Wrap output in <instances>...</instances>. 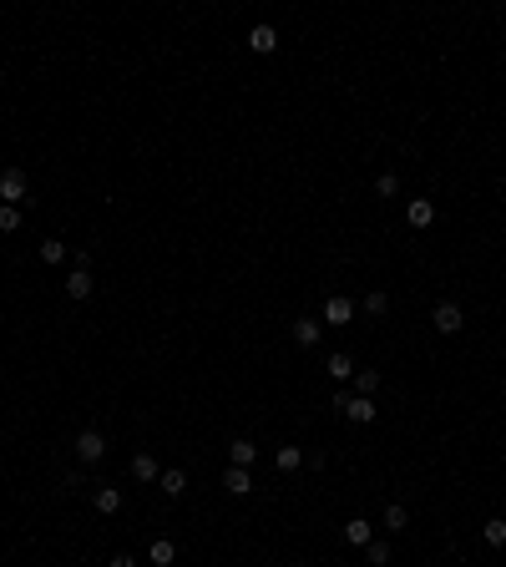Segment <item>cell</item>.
Segmentation results:
<instances>
[{
    "mask_svg": "<svg viewBox=\"0 0 506 567\" xmlns=\"http://www.w3.org/2000/svg\"><path fill=\"white\" fill-rule=\"evenodd\" d=\"M26 198V173H21V167H6V173H0V203H21Z\"/></svg>",
    "mask_w": 506,
    "mask_h": 567,
    "instance_id": "6da1fadb",
    "label": "cell"
},
{
    "mask_svg": "<svg viewBox=\"0 0 506 567\" xmlns=\"http://www.w3.org/2000/svg\"><path fill=\"white\" fill-rule=\"evenodd\" d=\"M461 324H466L461 304H451V299H445V304H435V329H440V334H456Z\"/></svg>",
    "mask_w": 506,
    "mask_h": 567,
    "instance_id": "7a4b0ae2",
    "label": "cell"
},
{
    "mask_svg": "<svg viewBox=\"0 0 506 567\" xmlns=\"http://www.w3.org/2000/svg\"><path fill=\"white\" fill-rule=\"evenodd\" d=\"M340 406H345V416L355 426H370L375 421V401H370V395H350V401H340Z\"/></svg>",
    "mask_w": 506,
    "mask_h": 567,
    "instance_id": "3957f363",
    "label": "cell"
},
{
    "mask_svg": "<svg viewBox=\"0 0 506 567\" xmlns=\"http://www.w3.org/2000/svg\"><path fill=\"white\" fill-rule=\"evenodd\" d=\"M350 314H355V304L345 294H329L324 299V324H350Z\"/></svg>",
    "mask_w": 506,
    "mask_h": 567,
    "instance_id": "277c9868",
    "label": "cell"
},
{
    "mask_svg": "<svg viewBox=\"0 0 506 567\" xmlns=\"http://www.w3.org/2000/svg\"><path fill=\"white\" fill-rule=\"evenodd\" d=\"M76 456H81V461H101V456H106V441H101L96 431H81V436H76Z\"/></svg>",
    "mask_w": 506,
    "mask_h": 567,
    "instance_id": "5b68a950",
    "label": "cell"
},
{
    "mask_svg": "<svg viewBox=\"0 0 506 567\" xmlns=\"http://www.w3.org/2000/svg\"><path fill=\"white\" fill-rule=\"evenodd\" d=\"M405 223H410V229H430V223H435V203L415 198V203L405 208Z\"/></svg>",
    "mask_w": 506,
    "mask_h": 567,
    "instance_id": "8992f818",
    "label": "cell"
},
{
    "mask_svg": "<svg viewBox=\"0 0 506 567\" xmlns=\"http://www.w3.org/2000/svg\"><path fill=\"white\" fill-rule=\"evenodd\" d=\"M66 294H71V299H91V274H86V264H76V269H71Z\"/></svg>",
    "mask_w": 506,
    "mask_h": 567,
    "instance_id": "52a82bcc",
    "label": "cell"
},
{
    "mask_svg": "<svg viewBox=\"0 0 506 567\" xmlns=\"http://www.w3.org/2000/svg\"><path fill=\"white\" fill-rule=\"evenodd\" d=\"M223 486H228L233 496H248V491H253V476H248V466H228V476H223Z\"/></svg>",
    "mask_w": 506,
    "mask_h": 567,
    "instance_id": "ba28073f",
    "label": "cell"
},
{
    "mask_svg": "<svg viewBox=\"0 0 506 567\" xmlns=\"http://www.w3.org/2000/svg\"><path fill=\"white\" fill-rule=\"evenodd\" d=\"M248 46H253L258 56H268V51L278 46V31H273V26H253V31H248Z\"/></svg>",
    "mask_w": 506,
    "mask_h": 567,
    "instance_id": "9c48e42d",
    "label": "cell"
},
{
    "mask_svg": "<svg viewBox=\"0 0 506 567\" xmlns=\"http://www.w3.org/2000/svg\"><path fill=\"white\" fill-rule=\"evenodd\" d=\"M345 537H350L355 547H370V542H375V532H370L365 517H350V522H345Z\"/></svg>",
    "mask_w": 506,
    "mask_h": 567,
    "instance_id": "30bf717a",
    "label": "cell"
},
{
    "mask_svg": "<svg viewBox=\"0 0 506 567\" xmlns=\"http://www.w3.org/2000/svg\"><path fill=\"white\" fill-rule=\"evenodd\" d=\"M228 456H233V466H253L258 461V446L253 441H228Z\"/></svg>",
    "mask_w": 506,
    "mask_h": 567,
    "instance_id": "8fae6325",
    "label": "cell"
},
{
    "mask_svg": "<svg viewBox=\"0 0 506 567\" xmlns=\"http://www.w3.org/2000/svg\"><path fill=\"white\" fill-rule=\"evenodd\" d=\"M324 370H329V380H350V375H355V360H350V355H329Z\"/></svg>",
    "mask_w": 506,
    "mask_h": 567,
    "instance_id": "7c38bea8",
    "label": "cell"
},
{
    "mask_svg": "<svg viewBox=\"0 0 506 567\" xmlns=\"http://www.w3.org/2000/svg\"><path fill=\"white\" fill-rule=\"evenodd\" d=\"M157 486H162L167 496H183V491H188V476L173 466V471H162V476H157Z\"/></svg>",
    "mask_w": 506,
    "mask_h": 567,
    "instance_id": "4fadbf2b",
    "label": "cell"
},
{
    "mask_svg": "<svg viewBox=\"0 0 506 567\" xmlns=\"http://www.w3.org/2000/svg\"><path fill=\"white\" fill-rule=\"evenodd\" d=\"M117 506H122V491H117V486H101V491H96V512H101V517H111Z\"/></svg>",
    "mask_w": 506,
    "mask_h": 567,
    "instance_id": "5bb4252c",
    "label": "cell"
},
{
    "mask_svg": "<svg viewBox=\"0 0 506 567\" xmlns=\"http://www.w3.org/2000/svg\"><path fill=\"white\" fill-rule=\"evenodd\" d=\"M132 476H137V481H157L162 471H157V461H152L147 451H142V456H132Z\"/></svg>",
    "mask_w": 506,
    "mask_h": 567,
    "instance_id": "9a60e30c",
    "label": "cell"
},
{
    "mask_svg": "<svg viewBox=\"0 0 506 567\" xmlns=\"http://www.w3.org/2000/svg\"><path fill=\"white\" fill-rule=\"evenodd\" d=\"M294 339L299 345H319V319H294Z\"/></svg>",
    "mask_w": 506,
    "mask_h": 567,
    "instance_id": "2e32d148",
    "label": "cell"
},
{
    "mask_svg": "<svg viewBox=\"0 0 506 567\" xmlns=\"http://www.w3.org/2000/svg\"><path fill=\"white\" fill-rule=\"evenodd\" d=\"M385 527H390V532H405V527H410V512H405L400 501H395V506H385Z\"/></svg>",
    "mask_w": 506,
    "mask_h": 567,
    "instance_id": "e0dca14e",
    "label": "cell"
},
{
    "mask_svg": "<svg viewBox=\"0 0 506 567\" xmlns=\"http://www.w3.org/2000/svg\"><path fill=\"white\" fill-rule=\"evenodd\" d=\"M350 380H355V390H360V395H370V401H375V390H380V375H375V370H355Z\"/></svg>",
    "mask_w": 506,
    "mask_h": 567,
    "instance_id": "ac0fdd59",
    "label": "cell"
},
{
    "mask_svg": "<svg viewBox=\"0 0 506 567\" xmlns=\"http://www.w3.org/2000/svg\"><path fill=\"white\" fill-rule=\"evenodd\" d=\"M299 461H304V451H299V446H284V451L273 456V466H278V471H294Z\"/></svg>",
    "mask_w": 506,
    "mask_h": 567,
    "instance_id": "d6986e66",
    "label": "cell"
},
{
    "mask_svg": "<svg viewBox=\"0 0 506 567\" xmlns=\"http://www.w3.org/2000/svg\"><path fill=\"white\" fill-rule=\"evenodd\" d=\"M481 537H486L491 547H506V522H501V517H491V522L481 527Z\"/></svg>",
    "mask_w": 506,
    "mask_h": 567,
    "instance_id": "ffe728a7",
    "label": "cell"
},
{
    "mask_svg": "<svg viewBox=\"0 0 506 567\" xmlns=\"http://www.w3.org/2000/svg\"><path fill=\"white\" fill-rule=\"evenodd\" d=\"M16 229H21V208L0 203V234H16Z\"/></svg>",
    "mask_w": 506,
    "mask_h": 567,
    "instance_id": "44dd1931",
    "label": "cell"
},
{
    "mask_svg": "<svg viewBox=\"0 0 506 567\" xmlns=\"http://www.w3.org/2000/svg\"><path fill=\"white\" fill-rule=\"evenodd\" d=\"M395 188H400L395 173H380V178H375V193H380V198H395Z\"/></svg>",
    "mask_w": 506,
    "mask_h": 567,
    "instance_id": "7402d4cb",
    "label": "cell"
},
{
    "mask_svg": "<svg viewBox=\"0 0 506 567\" xmlns=\"http://www.w3.org/2000/svg\"><path fill=\"white\" fill-rule=\"evenodd\" d=\"M41 259H46V264H61V259H66V244L46 239V244H41Z\"/></svg>",
    "mask_w": 506,
    "mask_h": 567,
    "instance_id": "603a6c76",
    "label": "cell"
},
{
    "mask_svg": "<svg viewBox=\"0 0 506 567\" xmlns=\"http://www.w3.org/2000/svg\"><path fill=\"white\" fill-rule=\"evenodd\" d=\"M365 557H370V567H385V562H390V547H385V542H370Z\"/></svg>",
    "mask_w": 506,
    "mask_h": 567,
    "instance_id": "cb8c5ba5",
    "label": "cell"
},
{
    "mask_svg": "<svg viewBox=\"0 0 506 567\" xmlns=\"http://www.w3.org/2000/svg\"><path fill=\"white\" fill-rule=\"evenodd\" d=\"M152 562H157V567L173 562V542H167V537H162V542H152Z\"/></svg>",
    "mask_w": 506,
    "mask_h": 567,
    "instance_id": "d4e9b609",
    "label": "cell"
},
{
    "mask_svg": "<svg viewBox=\"0 0 506 567\" xmlns=\"http://www.w3.org/2000/svg\"><path fill=\"white\" fill-rule=\"evenodd\" d=\"M365 309H370V314H385V309H390V294H380V289L365 294Z\"/></svg>",
    "mask_w": 506,
    "mask_h": 567,
    "instance_id": "484cf974",
    "label": "cell"
},
{
    "mask_svg": "<svg viewBox=\"0 0 506 567\" xmlns=\"http://www.w3.org/2000/svg\"><path fill=\"white\" fill-rule=\"evenodd\" d=\"M111 567H132V557H127V552H117V557H111Z\"/></svg>",
    "mask_w": 506,
    "mask_h": 567,
    "instance_id": "4316f807",
    "label": "cell"
}]
</instances>
